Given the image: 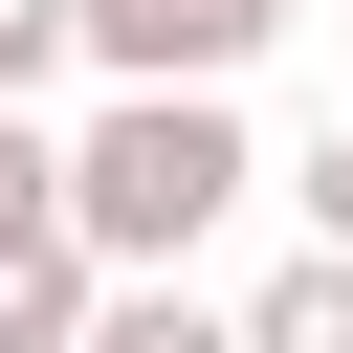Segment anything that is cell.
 Returning a JSON list of instances; mask_svg holds the SVG:
<instances>
[{"label":"cell","instance_id":"obj_7","mask_svg":"<svg viewBox=\"0 0 353 353\" xmlns=\"http://www.w3.org/2000/svg\"><path fill=\"white\" fill-rule=\"evenodd\" d=\"M287 199H309V243H353V110H331V132L287 154Z\"/></svg>","mask_w":353,"mask_h":353},{"label":"cell","instance_id":"obj_2","mask_svg":"<svg viewBox=\"0 0 353 353\" xmlns=\"http://www.w3.org/2000/svg\"><path fill=\"white\" fill-rule=\"evenodd\" d=\"M287 0H88V88H243Z\"/></svg>","mask_w":353,"mask_h":353},{"label":"cell","instance_id":"obj_1","mask_svg":"<svg viewBox=\"0 0 353 353\" xmlns=\"http://www.w3.org/2000/svg\"><path fill=\"white\" fill-rule=\"evenodd\" d=\"M265 199V132L243 88H88L66 110V243L110 287H199V243Z\"/></svg>","mask_w":353,"mask_h":353},{"label":"cell","instance_id":"obj_4","mask_svg":"<svg viewBox=\"0 0 353 353\" xmlns=\"http://www.w3.org/2000/svg\"><path fill=\"white\" fill-rule=\"evenodd\" d=\"M243 353H353V243H287L243 287Z\"/></svg>","mask_w":353,"mask_h":353},{"label":"cell","instance_id":"obj_5","mask_svg":"<svg viewBox=\"0 0 353 353\" xmlns=\"http://www.w3.org/2000/svg\"><path fill=\"white\" fill-rule=\"evenodd\" d=\"M0 243H66V132L0 110Z\"/></svg>","mask_w":353,"mask_h":353},{"label":"cell","instance_id":"obj_6","mask_svg":"<svg viewBox=\"0 0 353 353\" xmlns=\"http://www.w3.org/2000/svg\"><path fill=\"white\" fill-rule=\"evenodd\" d=\"M66 66H88V0H0V110H44Z\"/></svg>","mask_w":353,"mask_h":353},{"label":"cell","instance_id":"obj_3","mask_svg":"<svg viewBox=\"0 0 353 353\" xmlns=\"http://www.w3.org/2000/svg\"><path fill=\"white\" fill-rule=\"evenodd\" d=\"M110 331V265L88 243H0V353H88Z\"/></svg>","mask_w":353,"mask_h":353}]
</instances>
